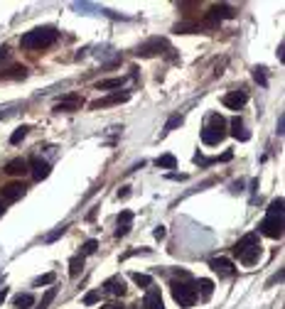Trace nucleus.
<instances>
[{
	"label": "nucleus",
	"instance_id": "nucleus-1",
	"mask_svg": "<svg viewBox=\"0 0 285 309\" xmlns=\"http://www.w3.org/2000/svg\"><path fill=\"white\" fill-rule=\"evenodd\" d=\"M57 37H59V32H57V27H35V30H30V32H25L23 37H20V44L25 47V49H47V47H52L54 42H57Z\"/></svg>",
	"mask_w": 285,
	"mask_h": 309
},
{
	"label": "nucleus",
	"instance_id": "nucleus-2",
	"mask_svg": "<svg viewBox=\"0 0 285 309\" xmlns=\"http://www.w3.org/2000/svg\"><path fill=\"white\" fill-rule=\"evenodd\" d=\"M261 241H258V233H246L236 245H234V255L246 265V267H251V265H256L258 260H261Z\"/></svg>",
	"mask_w": 285,
	"mask_h": 309
},
{
	"label": "nucleus",
	"instance_id": "nucleus-3",
	"mask_svg": "<svg viewBox=\"0 0 285 309\" xmlns=\"http://www.w3.org/2000/svg\"><path fill=\"white\" fill-rule=\"evenodd\" d=\"M180 277H182V280H172V282H170L172 297H175V302H177L180 307H194V302H197V287H194L190 272L182 270Z\"/></svg>",
	"mask_w": 285,
	"mask_h": 309
},
{
	"label": "nucleus",
	"instance_id": "nucleus-4",
	"mask_svg": "<svg viewBox=\"0 0 285 309\" xmlns=\"http://www.w3.org/2000/svg\"><path fill=\"white\" fill-rule=\"evenodd\" d=\"M224 137H226V120H224V115H219V113L209 115V123L202 130V142L204 145H219Z\"/></svg>",
	"mask_w": 285,
	"mask_h": 309
},
{
	"label": "nucleus",
	"instance_id": "nucleus-5",
	"mask_svg": "<svg viewBox=\"0 0 285 309\" xmlns=\"http://www.w3.org/2000/svg\"><path fill=\"white\" fill-rule=\"evenodd\" d=\"M258 231H261L263 236H268V238H280V236H283V216L268 214V216L261 221Z\"/></svg>",
	"mask_w": 285,
	"mask_h": 309
},
{
	"label": "nucleus",
	"instance_id": "nucleus-6",
	"mask_svg": "<svg viewBox=\"0 0 285 309\" xmlns=\"http://www.w3.org/2000/svg\"><path fill=\"white\" fill-rule=\"evenodd\" d=\"M160 49H170V44H167L165 40H160V37H153V40H148V42H142V44L135 49V54H138V57H155V54H160Z\"/></svg>",
	"mask_w": 285,
	"mask_h": 309
},
{
	"label": "nucleus",
	"instance_id": "nucleus-7",
	"mask_svg": "<svg viewBox=\"0 0 285 309\" xmlns=\"http://www.w3.org/2000/svg\"><path fill=\"white\" fill-rule=\"evenodd\" d=\"M81 106H84V98H81L79 93H69V96H64V98L54 106V110H57V113H74V110H81Z\"/></svg>",
	"mask_w": 285,
	"mask_h": 309
},
{
	"label": "nucleus",
	"instance_id": "nucleus-8",
	"mask_svg": "<svg viewBox=\"0 0 285 309\" xmlns=\"http://www.w3.org/2000/svg\"><path fill=\"white\" fill-rule=\"evenodd\" d=\"M23 197H25V187L20 182H13V184H8V187L0 189V201H3V204H15Z\"/></svg>",
	"mask_w": 285,
	"mask_h": 309
},
{
	"label": "nucleus",
	"instance_id": "nucleus-9",
	"mask_svg": "<svg viewBox=\"0 0 285 309\" xmlns=\"http://www.w3.org/2000/svg\"><path fill=\"white\" fill-rule=\"evenodd\" d=\"M209 267L219 275V277H231L236 272V265L229 260V258H212L209 260Z\"/></svg>",
	"mask_w": 285,
	"mask_h": 309
},
{
	"label": "nucleus",
	"instance_id": "nucleus-10",
	"mask_svg": "<svg viewBox=\"0 0 285 309\" xmlns=\"http://www.w3.org/2000/svg\"><path fill=\"white\" fill-rule=\"evenodd\" d=\"M246 101H248V93H246V91H231V93H226V96L221 98V103H224L226 108H231V110H241V108L246 106Z\"/></svg>",
	"mask_w": 285,
	"mask_h": 309
},
{
	"label": "nucleus",
	"instance_id": "nucleus-11",
	"mask_svg": "<svg viewBox=\"0 0 285 309\" xmlns=\"http://www.w3.org/2000/svg\"><path fill=\"white\" fill-rule=\"evenodd\" d=\"M27 165L32 167V177H35L37 182H42V179H47V177H49V172H52V167H49V162H45L42 157H32V160H30Z\"/></svg>",
	"mask_w": 285,
	"mask_h": 309
},
{
	"label": "nucleus",
	"instance_id": "nucleus-12",
	"mask_svg": "<svg viewBox=\"0 0 285 309\" xmlns=\"http://www.w3.org/2000/svg\"><path fill=\"white\" fill-rule=\"evenodd\" d=\"M142 309H165L163 304V294L158 287H148V294L142 299Z\"/></svg>",
	"mask_w": 285,
	"mask_h": 309
},
{
	"label": "nucleus",
	"instance_id": "nucleus-13",
	"mask_svg": "<svg viewBox=\"0 0 285 309\" xmlns=\"http://www.w3.org/2000/svg\"><path fill=\"white\" fill-rule=\"evenodd\" d=\"M128 98H130L128 93H113V96H106V98H98V101H94V103H91V108H94V110H98V108L118 106V103H125Z\"/></svg>",
	"mask_w": 285,
	"mask_h": 309
},
{
	"label": "nucleus",
	"instance_id": "nucleus-14",
	"mask_svg": "<svg viewBox=\"0 0 285 309\" xmlns=\"http://www.w3.org/2000/svg\"><path fill=\"white\" fill-rule=\"evenodd\" d=\"M27 170H30V165H27V160H23V157H15V160H10V162L5 165V175H10V177L27 175Z\"/></svg>",
	"mask_w": 285,
	"mask_h": 309
},
{
	"label": "nucleus",
	"instance_id": "nucleus-15",
	"mask_svg": "<svg viewBox=\"0 0 285 309\" xmlns=\"http://www.w3.org/2000/svg\"><path fill=\"white\" fill-rule=\"evenodd\" d=\"M231 135H234L236 140H241V142H246V140L251 137V135L243 130V120H241L238 115H236V118H231Z\"/></svg>",
	"mask_w": 285,
	"mask_h": 309
},
{
	"label": "nucleus",
	"instance_id": "nucleus-16",
	"mask_svg": "<svg viewBox=\"0 0 285 309\" xmlns=\"http://www.w3.org/2000/svg\"><path fill=\"white\" fill-rule=\"evenodd\" d=\"M103 287H106L108 294H120V297L125 294V282H123V277H111Z\"/></svg>",
	"mask_w": 285,
	"mask_h": 309
},
{
	"label": "nucleus",
	"instance_id": "nucleus-17",
	"mask_svg": "<svg viewBox=\"0 0 285 309\" xmlns=\"http://www.w3.org/2000/svg\"><path fill=\"white\" fill-rule=\"evenodd\" d=\"M13 304H15L18 309H30V307L35 304V297H32L30 292H20V294L13 299Z\"/></svg>",
	"mask_w": 285,
	"mask_h": 309
},
{
	"label": "nucleus",
	"instance_id": "nucleus-18",
	"mask_svg": "<svg viewBox=\"0 0 285 309\" xmlns=\"http://www.w3.org/2000/svg\"><path fill=\"white\" fill-rule=\"evenodd\" d=\"M155 165L160 170H175L177 167V157H175V154H160V157L155 160Z\"/></svg>",
	"mask_w": 285,
	"mask_h": 309
},
{
	"label": "nucleus",
	"instance_id": "nucleus-19",
	"mask_svg": "<svg viewBox=\"0 0 285 309\" xmlns=\"http://www.w3.org/2000/svg\"><path fill=\"white\" fill-rule=\"evenodd\" d=\"M194 287H199L202 299H209V297H212V292H214V282H212V280H207V277L197 280V282H194Z\"/></svg>",
	"mask_w": 285,
	"mask_h": 309
},
{
	"label": "nucleus",
	"instance_id": "nucleus-20",
	"mask_svg": "<svg viewBox=\"0 0 285 309\" xmlns=\"http://www.w3.org/2000/svg\"><path fill=\"white\" fill-rule=\"evenodd\" d=\"M0 76H3V79H25L27 69L25 66H13L10 71H0Z\"/></svg>",
	"mask_w": 285,
	"mask_h": 309
},
{
	"label": "nucleus",
	"instance_id": "nucleus-21",
	"mask_svg": "<svg viewBox=\"0 0 285 309\" xmlns=\"http://www.w3.org/2000/svg\"><path fill=\"white\" fill-rule=\"evenodd\" d=\"M130 280L138 285V287H153V277L150 275H142V272H133Z\"/></svg>",
	"mask_w": 285,
	"mask_h": 309
},
{
	"label": "nucleus",
	"instance_id": "nucleus-22",
	"mask_svg": "<svg viewBox=\"0 0 285 309\" xmlns=\"http://www.w3.org/2000/svg\"><path fill=\"white\" fill-rule=\"evenodd\" d=\"M123 86V79H106V81H98L96 88L98 91H108V88H120Z\"/></svg>",
	"mask_w": 285,
	"mask_h": 309
},
{
	"label": "nucleus",
	"instance_id": "nucleus-23",
	"mask_svg": "<svg viewBox=\"0 0 285 309\" xmlns=\"http://www.w3.org/2000/svg\"><path fill=\"white\" fill-rule=\"evenodd\" d=\"M27 132H30V128H27V125H20V128L10 135V145H20V142L27 137Z\"/></svg>",
	"mask_w": 285,
	"mask_h": 309
},
{
	"label": "nucleus",
	"instance_id": "nucleus-24",
	"mask_svg": "<svg viewBox=\"0 0 285 309\" xmlns=\"http://www.w3.org/2000/svg\"><path fill=\"white\" fill-rule=\"evenodd\" d=\"M81 267H84V258H81V255H74V258L69 260V275L76 277V275L81 272Z\"/></svg>",
	"mask_w": 285,
	"mask_h": 309
},
{
	"label": "nucleus",
	"instance_id": "nucleus-25",
	"mask_svg": "<svg viewBox=\"0 0 285 309\" xmlns=\"http://www.w3.org/2000/svg\"><path fill=\"white\" fill-rule=\"evenodd\" d=\"M71 8L79 10V13H84V15H91V13H98L101 10L98 5H91V3H71Z\"/></svg>",
	"mask_w": 285,
	"mask_h": 309
},
{
	"label": "nucleus",
	"instance_id": "nucleus-26",
	"mask_svg": "<svg viewBox=\"0 0 285 309\" xmlns=\"http://www.w3.org/2000/svg\"><path fill=\"white\" fill-rule=\"evenodd\" d=\"M283 197H278V199H273L270 204H268V214H273V216H283Z\"/></svg>",
	"mask_w": 285,
	"mask_h": 309
},
{
	"label": "nucleus",
	"instance_id": "nucleus-27",
	"mask_svg": "<svg viewBox=\"0 0 285 309\" xmlns=\"http://www.w3.org/2000/svg\"><path fill=\"white\" fill-rule=\"evenodd\" d=\"M130 221H133V211H120L118 214V228H130Z\"/></svg>",
	"mask_w": 285,
	"mask_h": 309
},
{
	"label": "nucleus",
	"instance_id": "nucleus-28",
	"mask_svg": "<svg viewBox=\"0 0 285 309\" xmlns=\"http://www.w3.org/2000/svg\"><path fill=\"white\" fill-rule=\"evenodd\" d=\"M96 248H98V243L91 238V241H86V243L81 245V253H79V255H81V258H86V255H94V253H96Z\"/></svg>",
	"mask_w": 285,
	"mask_h": 309
},
{
	"label": "nucleus",
	"instance_id": "nucleus-29",
	"mask_svg": "<svg viewBox=\"0 0 285 309\" xmlns=\"http://www.w3.org/2000/svg\"><path fill=\"white\" fill-rule=\"evenodd\" d=\"M54 297H57V287H49V289H47V294L42 297V302H40V307H37V309H47V307H49V302H52Z\"/></svg>",
	"mask_w": 285,
	"mask_h": 309
},
{
	"label": "nucleus",
	"instance_id": "nucleus-30",
	"mask_svg": "<svg viewBox=\"0 0 285 309\" xmlns=\"http://www.w3.org/2000/svg\"><path fill=\"white\" fill-rule=\"evenodd\" d=\"M253 79H256L261 86H268V79H265V69H263V66H256V69H253Z\"/></svg>",
	"mask_w": 285,
	"mask_h": 309
},
{
	"label": "nucleus",
	"instance_id": "nucleus-31",
	"mask_svg": "<svg viewBox=\"0 0 285 309\" xmlns=\"http://www.w3.org/2000/svg\"><path fill=\"white\" fill-rule=\"evenodd\" d=\"M182 125V115H172L167 123H165V130L163 132H170V130H175V128H180Z\"/></svg>",
	"mask_w": 285,
	"mask_h": 309
},
{
	"label": "nucleus",
	"instance_id": "nucleus-32",
	"mask_svg": "<svg viewBox=\"0 0 285 309\" xmlns=\"http://www.w3.org/2000/svg\"><path fill=\"white\" fill-rule=\"evenodd\" d=\"M67 228H69V226H59V228H57V231H52V233H49V236H47V238H45V243H54V241H57V238H62V236H64V233H67Z\"/></svg>",
	"mask_w": 285,
	"mask_h": 309
},
{
	"label": "nucleus",
	"instance_id": "nucleus-33",
	"mask_svg": "<svg viewBox=\"0 0 285 309\" xmlns=\"http://www.w3.org/2000/svg\"><path fill=\"white\" fill-rule=\"evenodd\" d=\"M54 282V272H47V275H42V277H37L35 280V287H42V285H52Z\"/></svg>",
	"mask_w": 285,
	"mask_h": 309
},
{
	"label": "nucleus",
	"instance_id": "nucleus-34",
	"mask_svg": "<svg viewBox=\"0 0 285 309\" xmlns=\"http://www.w3.org/2000/svg\"><path fill=\"white\" fill-rule=\"evenodd\" d=\"M98 299H101V294H98V292H89V294L84 297V304H96Z\"/></svg>",
	"mask_w": 285,
	"mask_h": 309
},
{
	"label": "nucleus",
	"instance_id": "nucleus-35",
	"mask_svg": "<svg viewBox=\"0 0 285 309\" xmlns=\"http://www.w3.org/2000/svg\"><path fill=\"white\" fill-rule=\"evenodd\" d=\"M275 130H278V135H283V132H285V113H280V115H278V125H275Z\"/></svg>",
	"mask_w": 285,
	"mask_h": 309
},
{
	"label": "nucleus",
	"instance_id": "nucleus-36",
	"mask_svg": "<svg viewBox=\"0 0 285 309\" xmlns=\"http://www.w3.org/2000/svg\"><path fill=\"white\" fill-rule=\"evenodd\" d=\"M153 233H155V238H158V241H163V238H165V233H167V231H165V226H158V228H155V231H153Z\"/></svg>",
	"mask_w": 285,
	"mask_h": 309
},
{
	"label": "nucleus",
	"instance_id": "nucleus-37",
	"mask_svg": "<svg viewBox=\"0 0 285 309\" xmlns=\"http://www.w3.org/2000/svg\"><path fill=\"white\" fill-rule=\"evenodd\" d=\"M130 197V187H120V192H118V199H128Z\"/></svg>",
	"mask_w": 285,
	"mask_h": 309
},
{
	"label": "nucleus",
	"instance_id": "nucleus-38",
	"mask_svg": "<svg viewBox=\"0 0 285 309\" xmlns=\"http://www.w3.org/2000/svg\"><path fill=\"white\" fill-rule=\"evenodd\" d=\"M167 179H182V182H185V179H187V175H177V172H170V175H167Z\"/></svg>",
	"mask_w": 285,
	"mask_h": 309
},
{
	"label": "nucleus",
	"instance_id": "nucleus-39",
	"mask_svg": "<svg viewBox=\"0 0 285 309\" xmlns=\"http://www.w3.org/2000/svg\"><path fill=\"white\" fill-rule=\"evenodd\" d=\"M280 280H283V270H278V275H273L268 285H275V282H280Z\"/></svg>",
	"mask_w": 285,
	"mask_h": 309
},
{
	"label": "nucleus",
	"instance_id": "nucleus-40",
	"mask_svg": "<svg viewBox=\"0 0 285 309\" xmlns=\"http://www.w3.org/2000/svg\"><path fill=\"white\" fill-rule=\"evenodd\" d=\"M278 59H280V62H285V44H280V47H278Z\"/></svg>",
	"mask_w": 285,
	"mask_h": 309
},
{
	"label": "nucleus",
	"instance_id": "nucleus-41",
	"mask_svg": "<svg viewBox=\"0 0 285 309\" xmlns=\"http://www.w3.org/2000/svg\"><path fill=\"white\" fill-rule=\"evenodd\" d=\"M5 297H8V287H3V289H0V304L5 302Z\"/></svg>",
	"mask_w": 285,
	"mask_h": 309
},
{
	"label": "nucleus",
	"instance_id": "nucleus-42",
	"mask_svg": "<svg viewBox=\"0 0 285 309\" xmlns=\"http://www.w3.org/2000/svg\"><path fill=\"white\" fill-rule=\"evenodd\" d=\"M101 309H125L123 304H106V307H101Z\"/></svg>",
	"mask_w": 285,
	"mask_h": 309
},
{
	"label": "nucleus",
	"instance_id": "nucleus-43",
	"mask_svg": "<svg viewBox=\"0 0 285 309\" xmlns=\"http://www.w3.org/2000/svg\"><path fill=\"white\" fill-rule=\"evenodd\" d=\"M3 211H5V204H3V201H0V216H3Z\"/></svg>",
	"mask_w": 285,
	"mask_h": 309
}]
</instances>
